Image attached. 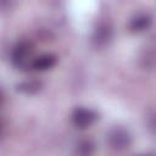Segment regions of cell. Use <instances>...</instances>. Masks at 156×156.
I'll use <instances>...</instances> for the list:
<instances>
[{
  "label": "cell",
  "instance_id": "cell-1",
  "mask_svg": "<svg viewBox=\"0 0 156 156\" xmlns=\"http://www.w3.org/2000/svg\"><path fill=\"white\" fill-rule=\"evenodd\" d=\"M33 60V46L28 40H21L13 46L11 51V62L16 68L23 71L30 69Z\"/></svg>",
  "mask_w": 156,
  "mask_h": 156
},
{
  "label": "cell",
  "instance_id": "cell-2",
  "mask_svg": "<svg viewBox=\"0 0 156 156\" xmlns=\"http://www.w3.org/2000/svg\"><path fill=\"white\" fill-rule=\"evenodd\" d=\"M132 134L123 127H115L107 134V143L116 151L127 150L132 145Z\"/></svg>",
  "mask_w": 156,
  "mask_h": 156
},
{
  "label": "cell",
  "instance_id": "cell-3",
  "mask_svg": "<svg viewBox=\"0 0 156 156\" xmlns=\"http://www.w3.org/2000/svg\"><path fill=\"white\" fill-rule=\"evenodd\" d=\"M72 123L78 129H87L90 126H93L98 119V113L89 107L79 106L73 110L71 116Z\"/></svg>",
  "mask_w": 156,
  "mask_h": 156
},
{
  "label": "cell",
  "instance_id": "cell-4",
  "mask_svg": "<svg viewBox=\"0 0 156 156\" xmlns=\"http://www.w3.org/2000/svg\"><path fill=\"white\" fill-rule=\"evenodd\" d=\"M113 37V30L112 27L108 23H100L98 27L94 29L93 33V44L96 48H105L106 45L110 44Z\"/></svg>",
  "mask_w": 156,
  "mask_h": 156
},
{
  "label": "cell",
  "instance_id": "cell-5",
  "mask_svg": "<svg viewBox=\"0 0 156 156\" xmlns=\"http://www.w3.org/2000/svg\"><path fill=\"white\" fill-rule=\"evenodd\" d=\"M151 26H152V17L149 13L140 12V13L134 15L130 18V21L128 23V29L132 33L139 34V33L146 32Z\"/></svg>",
  "mask_w": 156,
  "mask_h": 156
},
{
  "label": "cell",
  "instance_id": "cell-6",
  "mask_svg": "<svg viewBox=\"0 0 156 156\" xmlns=\"http://www.w3.org/2000/svg\"><path fill=\"white\" fill-rule=\"evenodd\" d=\"M56 65V56L52 54H43L37 57H34L30 69L37 72H44L50 68H52Z\"/></svg>",
  "mask_w": 156,
  "mask_h": 156
},
{
  "label": "cell",
  "instance_id": "cell-7",
  "mask_svg": "<svg viewBox=\"0 0 156 156\" xmlns=\"http://www.w3.org/2000/svg\"><path fill=\"white\" fill-rule=\"evenodd\" d=\"M95 154V144L90 139L80 140L74 149V156H94Z\"/></svg>",
  "mask_w": 156,
  "mask_h": 156
},
{
  "label": "cell",
  "instance_id": "cell-8",
  "mask_svg": "<svg viewBox=\"0 0 156 156\" xmlns=\"http://www.w3.org/2000/svg\"><path fill=\"white\" fill-rule=\"evenodd\" d=\"M40 89H41V83L35 79L24 80L17 85V90L23 94H27V95H33V94L38 93Z\"/></svg>",
  "mask_w": 156,
  "mask_h": 156
},
{
  "label": "cell",
  "instance_id": "cell-9",
  "mask_svg": "<svg viewBox=\"0 0 156 156\" xmlns=\"http://www.w3.org/2000/svg\"><path fill=\"white\" fill-rule=\"evenodd\" d=\"M141 61L145 68H152L155 63V51H154V45L151 48H147L144 51V55L141 56Z\"/></svg>",
  "mask_w": 156,
  "mask_h": 156
},
{
  "label": "cell",
  "instance_id": "cell-10",
  "mask_svg": "<svg viewBox=\"0 0 156 156\" xmlns=\"http://www.w3.org/2000/svg\"><path fill=\"white\" fill-rule=\"evenodd\" d=\"M4 101H5V94H4L2 89L0 88V107L4 105Z\"/></svg>",
  "mask_w": 156,
  "mask_h": 156
},
{
  "label": "cell",
  "instance_id": "cell-11",
  "mask_svg": "<svg viewBox=\"0 0 156 156\" xmlns=\"http://www.w3.org/2000/svg\"><path fill=\"white\" fill-rule=\"evenodd\" d=\"M4 122H2V119L0 118V138L2 136V134H4Z\"/></svg>",
  "mask_w": 156,
  "mask_h": 156
},
{
  "label": "cell",
  "instance_id": "cell-12",
  "mask_svg": "<svg viewBox=\"0 0 156 156\" xmlns=\"http://www.w3.org/2000/svg\"><path fill=\"white\" fill-rule=\"evenodd\" d=\"M138 156H154V155H151V154H144V155H138Z\"/></svg>",
  "mask_w": 156,
  "mask_h": 156
}]
</instances>
